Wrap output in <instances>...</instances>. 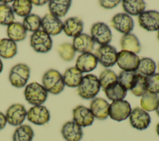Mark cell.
Segmentation results:
<instances>
[{"mask_svg": "<svg viewBox=\"0 0 159 141\" xmlns=\"http://www.w3.org/2000/svg\"><path fill=\"white\" fill-rule=\"evenodd\" d=\"M100 88V84L97 76L88 74L83 77L78 86V93L83 99H90L96 97Z\"/></svg>", "mask_w": 159, "mask_h": 141, "instance_id": "cell-1", "label": "cell"}, {"mask_svg": "<svg viewBox=\"0 0 159 141\" xmlns=\"http://www.w3.org/2000/svg\"><path fill=\"white\" fill-rule=\"evenodd\" d=\"M42 86L47 92L53 94H58L65 88L63 76L56 70H48L43 75Z\"/></svg>", "mask_w": 159, "mask_h": 141, "instance_id": "cell-2", "label": "cell"}, {"mask_svg": "<svg viewBox=\"0 0 159 141\" xmlns=\"http://www.w3.org/2000/svg\"><path fill=\"white\" fill-rule=\"evenodd\" d=\"M24 96L29 104L39 106L45 102L48 96V92L42 85L37 82H32L25 86Z\"/></svg>", "mask_w": 159, "mask_h": 141, "instance_id": "cell-3", "label": "cell"}, {"mask_svg": "<svg viewBox=\"0 0 159 141\" xmlns=\"http://www.w3.org/2000/svg\"><path fill=\"white\" fill-rule=\"evenodd\" d=\"M30 76V68L24 63H18L12 67L9 75L11 84L16 88H22L26 84Z\"/></svg>", "mask_w": 159, "mask_h": 141, "instance_id": "cell-4", "label": "cell"}, {"mask_svg": "<svg viewBox=\"0 0 159 141\" xmlns=\"http://www.w3.org/2000/svg\"><path fill=\"white\" fill-rule=\"evenodd\" d=\"M30 43L33 49L39 53H47L52 47L50 36L42 30H39L31 35Z\"/></svg>", "mask_w": 159, "mask_h": 141, "instance_id": "cell-5", "label": "cell"}, {"mask_svg": "<svg viewBox=\"0 0 159 141\" xmlns=\"http://www.w3.org/2000/svg\"><path fill=\"white\" fill-rule=\"evenodd\" d=\"M132 111L129 102L125 100L112 101L109 104V116L114 121L120 122L129 117Z\"/></svg>", "mask_w": 159, "mask_h": 141, "instance_id": "cell-6", "label": "cell"}, {"mask_svg": "<svg viewBox=\"0 0 159 141\" xmlns=\"http://www.w3.org/2000/svg\"><path fill=\"white\" fill-rule=\"evenodd\" d=\"M139 61L140 58L135 53L122 50L117 52L116 63L123 71H135Z\"/></svg>", "mask_w": 159, "mask_h": 141, "instance_id": "cell-7", "label": "cell"}, {"mask_svg": "<svg viewBox=\"0 0 159 141\" xmlns=\"http://www.w3.org/2000/svg\"><path fill=\"white\" fill-rule=\"evenodd\" d=\"M91 37L101 46L108 45L112 40L111 30L105 23L96 22L91 28Z\"/></svg>", "mask_w": 159, "mask_h": 141, "instance_id": "cell-8", "label": "cell"}, {"mask_svg": "<svg viewBox=\"0 0 159 141\" xmlns=\"http://www.w3.org/2000/svg\"><path fill=\"white\" fill-rule=\"evenodd\" d=\"M98 61L106 68L114 66L116 63L117 52L116 49L109 45L100 46L95 52Z\"/></svg>", "mask_w": 159, "mask_h": 141, "instance_id": "cell-9", "label": "cell"}, {"mask_svg": "<svg viewBox=\"0 0 159 141\" xmlns=\"http://www.w3.org/2000/svg\"><path fill=\"white\" fill-rule=\"evenodd\" d=\"M27 111L23 104L16 103L10 106L6 111L7 122L13 126L22 125L27 117Z\"/></svg>", "mask_w": 159, "mask_h": 141, "instance_id": "cell-10", "label": "cell"}, {"mask_svg": "<svg viewBox=\"0 0 159 141\" xmlns=\"http://www.w3.org/2000/svg\"><path fill=\"white\" fill-rule=\"evenodd\" d=\"M129 117L132 127L139 130L146 129L151 122L149 114L139 107L132 110Z\"/></svg>", "mask_w": 159, "mask_h": 141, "instance_id": "cell-11", "label": "cell"}, {"mask_svg": "<svg viewBox=\"0 0 159 141\" xmlns=\"http://www.w3.org/2000/svg\"><path fill=\"white\" fill-rule=\"evenodd\" d=\"M27 118L29 121L37 125L47 124L50 119V112L43 106H34L27 112Z\"/></svg>", "mask_w": 159, "mask_h": 141, "instance_id": "cell-12", "label": "cell"}, {"mask_svg": "<svg viewBox=\"0 0 159 141\" xmlns=\"http://www.w3.org/2000/svg\"><path fill=\"white\" fill-rule=\"evenodd\" d=\"M140 26L147 31H156L159 29V12L147 11L141 13L138 17Z\"/></svg>", "mask_w": 159, "mask_h": 141, "instance_id": "cell-13", "label": "cell"}, {"mask_svg": "<svg viewBox=\"0 0 159 141\" xmlns=\"http://www.w3.org/2000/svg\"><path fill=\"white\" fill-rule=\"evenodd\" d=\"M73 121L81 127H86L93 124L94 117L89 108L79 105L73 110Z\"/></svg>", "mask_w": 159, "mask_h": 141, "instance_id": "cell-14", "label": "cell"}, {"mask_svg": "<svg viewBox=\"0 0 159 141\" xmlns=\"http://www.w3.org/2000/svg\"><path fill=\"white\" fill-rule=\"evenodd\" d=\"M111 25L118 32L125 34H130L134 27V20L126 13H119L113 16Z\"/></svg>", "mask_w": 159, "mask_h": 141, "instance_id": "cell-15", "label": "cell"}, {"mask_svg": "<svg viewBox=\"0 0 159 141\" xmlns=\"http://www.w3.org/2000/svg\"><path fill=\"white\" fill-rule=\"evenodd\" d=\"M41 27L49 35H56L62 31L63 23L59 18L48 13L42 18Z\"/></svg>", "mask_w": 159, "mask_h": 141, "instance_id": "cell-16", "label": "cell"}, {"mask_svg": "<svg viewBox=\"0 0 159 141\" xmlns=\"http://www.w3.org/2000/svg\"><path fill=\"white\" fill-rule=\"evenodd\" d=\"M61 133L66 141H80L83 135L81 127L73 121L65 122L61 127Z\"/></svg>", "mask_w": 159, "mask_h": 141, "instance_id": "cell-17", "label": "cell"}, {"mask_svg": "<svg viewBox=\"0 0 159 141\" xmlns=\"http://www.w3.org/2000/svg\"><path fill=\"white\" fill-rule=\"evenodd\" d=\"M98 61L94 54L83 53L78 56L76 61V68L82 73H88L94 70Z\"/></svg>", "mask_w": 159, "mask_h": 141, "instance_id": "cell-18", "label": "cell"}, {"mask_svg": "<svg viewBox=\"0 0 159 141\" xmlns=\"http://www.w3.org/2000/svg\"><path fill=\"white\" fill-rule=\"evenodd\" d=\"M109 102L101 98H94L91 103L89 109L94 117L99 120H104L109 116Z\"/></svg>", "mask_w": 159, "mask_h": 141, "instance_id": "cell-19", "label": "cell"}, {"mask_svg": "<svg viewBox=\"0 0 159 141\" xmlns=\"http://www.w3.org/2000/svg\"><path fill=\"white\" fill-rule=\"evenodd\" d=\"M72 45L76 52L91 53L94 48V42L90 35L81 33L73 38Z\"/></svg>", "mask_w": 159, "mask_h": 141, "instance_id": "cell-20", "label": "cell"}, {"mask_svg": "<svg viewBox=\"0 0 159 141\" xmlns=\"http://www.w3.org/2000/svg\"><path fill=\"white\" fill-rule=\"evenodd\" d=\"M83 26V22L81 19L73 17L65 20L63 23V30L66 35L75 37L82 33Z\"/></svg>", "mask_w": 159, "mask_h": 141, "instance_id": "cell-21", "label": "cell"}, {"mask_svg": "<svg viewBox=\"0 0 159 141\" xmlns=\"http://www.w3.org/2000/svg\"><path fill=\"white\" fill-rule=\"evenodd\" d=\"M71 4L70 0H52L48 2V9L51 14L59 18L64 17Z\"/></svg>", "mask_w": 159, "mask_h": 141, "instance_id": "cell-22", "label": "cell"}, {"mask_svg": "<svg viewBox=\"0 0 159 141\" xmlns=\"http://www.w3.org/2000/svg\"><path fill=\"white\" fill-rule=\"evenodd\" d=\"M120 46L122 50L139 53L141 50V45L137 37L133 34L124 35L120 39Z\"/></svg>", "mask_w": 159, "mask_h": 141, "instance_id": "cell-23", "label": "cell"}, {"mask_svg": "<svg viewBox=\"0 0 159 141\" xmlns=\"http://www.w3.org/2000/svg\"><path fill=\"white\" fill-rule=\"evenodd\" d=\"M83 74L76 67H70L65 71L63 79L65 85L70 88L78 87L83 78Z\"/></svg>", "mask_w": 159, "mask_h": 141, "instance_id": "cell-24", "label": "cell"}, {"mask_svg": "<svg viewBox=\"0 0 159 141\" xmlns=\"http://www.w3.org/2000/svg\"><path fill=\"white\" fill-rule=\"evenodd\" d=\"M122 5L127 14L134 16H139L144 11L146 7L145 2L142 0H124L122 1Z\"/></svg>", "mask_w": 159, "mask_h": 141, "instance_id": "cell-25", "label": "cell"}, {"mask_svg": "<svg viewBox=\"0 0 159 141\" xmlns=\"http://www.w3.org/2000/svg\"><path fill=\"white\" fill-rule=\"evenodd\" d=\"M7 35L12 41L19 42L25 39L27 32L22 24L14 22L7 26Z\"/></svg>", "mask_w": 159, "mask_h": 141, "instance_id": "cell-26", "label": "cell"}, {"mask_svg": "<svg viewBox=\"0 0 159 141\" xmlns=\"http://www.w3.org/2000/svg\"><path fill=\"white\" fill-rule=\"evenodd\" d=\"M107 98L112 101L123 100L127 95V89H125L118 81L111 84L104 90Z\"/></svg>", "mask_w": 159, "mask_h": 141, "instance_id": "cell-27", "label": "cell"}, {"mask_svg": "<svg viewBox=\"0 0 159 141\" xmlns=\"http://www.w3.org/2000/svg\"><path fill=\"white\" fill-rule=\"evenodd\" d=\"M140 99L141 108L147 112L155 111L159 104V96L147 91Z\"/></svg>", "mask_w": 159, "mask_h": 141, "instance_id": "cell-28", "label": "cell"}, {"mask_svg": "<svg viewBox=\"0 0 159 141\" xmlns=\"http://www.w3.org/2000/svg\"><path fill=\"white\" fill-rule=\"evenodd\" d=\"M34 136L32 128L29 125H20L14 130L12 141H32Z\"/></svg>", "mask_w": 159, "mask_h": 141, "instance_id": "cell-29", "label": "cell"}, {"mask_svg": "<svg viewBox=\"0 0 159 141\" xmlns=\"http://www.w3.org/2000/svg\"><path fill=\"white\" fill-rule=\"evenodd\" d=\"M17 53V45L9 39L0 40V57L4 58H11Z\"/></svg>", "mask_w": 159, "mask_h": 141, "instance_id": "cell-30", "label": "cell"}, {"mask_svg": "<svg viewBox=\"0 0 159 141\" xmlns=\"http://www.w3.org/2000/svg\"><path fill=\"white\" fill-rule=\"evenodd\" d=\"M130 90L135 96H142L147 91V77L140 73H137Z\"/></svg>", "mask_w": 159, "mask_h": 141, "instance_id": "cell-31", "label": "cell"}, {"mask_svg": "<svg viewBox=\"0 0 159 141\" xmlns=\"http://www.w3.org/2000/svg\"><path fill=\"white\" fill-rule=\"evenodd\" d=\"M32 8L31 1L16 0L13 2L12 9L14 12L20 17H26L29 15Z\"/></svg>", "mask_w": 159, "mask_h": 141, "instance_id": "cell-32", "label": "cell"}, {"mask_svg": "<svg viewBox=\"0 0 159 141\" xmlns=\"http://www.w3.org/2000/svg\"><path fill=\"white\" fill-rule=\"evenodd\" d=\"M137 70L142 75L149 76L155 73L156 70V64L152 59L143 57L140 59Z\"/></svg>", "mask_w": 159, "mask_h": 141, "instance_id": "cell-33", "label": "cell"}, {"mask_svg": "<svg viewBox=\"0 0 159 141\" xmlns=\"http://www.w3.org/2000/svg\"><path fill=\"white\" fill-rule=\"evenodd\" d=\"M98 80L100 86L104 91L107 87L117 81V76L112 70L106 69L101 73Z\"/></svg>", "mask_w": 159, "mask_h": 141, "instance_id": "cell-34", "label": "cell"}, {"mask_svg": "<svg viewBox=\"0 0 159 141\" xmlns=\"http://www.w3.org/2000/svg\"><path fill=\"white\" fill-rule=\"evenodd\" d=\"M41 18L36 14H31L24 17L23 26L26 31L35 32L40 30L41 27Z\"/></svg>", "mask_w": 159, "mask_h": 141, "instance_id": "cell-35", "label": "cell"}, {"mask_svg": "<svg viewBox=\"0 0 159 141\" xmlns=\"http://www.w3.org/2000/svg\"><path fill=\"white\" fill-rule=\"evenodd\" d=\"M14 15L12 9L6 4H0V24L9 25L14 22Z\"/></svg>", "mask_w": 159, "mask_h": 141, "instance_id": "cell-36", "label": "cell"}, {"mask_svg": "<svg viewBox=\"0 0 159 141\" xmlns=\"http://www.w3.org/2000/svg\"><path fill=\"white\" fill-rule=\"evenodd\" d=\"M137 73L136 71H122L117 76V81L125 89H130Z\"/></svg>", "mask_w": 159, "mask_h": 141, "instance_id": "cell-37", "label": "cell"}, {"mask_svg": "<svg viewBox=\"0 0 159 141\" xmlns=\"http://www.w3.org/2000/svg\"><path fill=\"white\" fill-rule=\"evenodd\" d=\"M58 52L60 57L66 61H71L76 53V51L72 44L70 43H63L58 45Z\"/></svg>", "mask_w": 159, "mask_h": 141, "instance_id": "cell-38", "label": "cell"}, {"mask_svg": "<svg viewBox=\"0 0 159 141\" xmlns=\"http://www.w3.org/2000/svg\"><path fill=\"white\" fill-rule=\"evenodd\" d=\"M147 77V91L159 94V73H154Z\"/></svg>", "mask_w": 159, "mask_h": 141, "instance_id": "cell-39", "label": "cell"}, {"mask_svg": "<svg viewBox=\"0 0 159 141\" xmlns=\"http://www.w3.org/2000/svg\"><path fill=\"white\" fill-rule=\"evenodd\" d=\"M99 2L100 6L101 7H102L103 8L110 9H113L115 7H116L120 2V1H119V0H117H117H115V1L102 0V1H99Z\"/></svg>", "mask_w": 159, "mask_h": 141, "instance_id": "cell-40", "label": "cell"}, {"mask_svg": "<svg viewBox=\"0 0 159 141\" xmlns=\"http://www.w3.org/2000/svg\"><path fill=\"white\" fill-rule=\"evenodd\" d=\"M7 124V120L6 116L1 112H0V130L4 129Z\"/></svg>", "mask_w": 159, "mask_h": 141, "instance_id": "cell-41", "label": "cell"}, {"mask_svg": "<svg viewBox=\"0 0 159 141\" xmlns=\"http://www.w3.org/2000/svg\"><path fill=\"white\" fill-rule=\"evenodd\" d=\"M32 4H34L36 6H42L47 2V1L45 0H40V1H31Z\"/></svg>", "mask_w": 159, "mask_h": 141, "instance_id": "cell-42", "label": "cell"}, {"mask_svg": "<svg viewBox=\"0 0 159 141\" xmlns=\"http://www.w3.org/2000/svg\"><path fill=\"white\" fill-rule=\"evenodd\" d=\"M156 131H157V133L158 135L159 136V122H158V124L157 125V127H156Z\"/></svg>", "mask_w": 159, "mask_h": 141, "instance_id": "cell-43", "label": "cell"}, {"mask_svg": "<svg viewBox=\"0 0 159 141\" xmlns=\"http://www.w3.org/2000/svg\"><path fill=\"white\" fill-rule=\"evenodd\" d=\"M2 67H3V65H2V61L0 59V73L2 71Z\"/></svg>", "mask_w": 159, "mask_h": 141, "instance_id": "cell-44", "label": "cell"}, {"mask_svg": "<svg viewBox=\"0 0 159 141\" xmlns=\"http://www.w3.org/2000/svg\"><path fill=\"white\" fill-rule=\"evenodd\" d=\"M155 111H156V112H157V115L159 116V104H158V107H157V109H156Z\"/></svg>", "mask_w": 159, "mask_h": 141, "instance_id": "cell-45", "label": "cell"}, {"mask_svg": "<svg viewBox=\"0 0 159 141\" xmlns=\"http://www.w3.org/2000/svg\"><path fill=\"white\" fill-rule=\"evenodd\" d=\"M0 2H4V3H7V2H12V1H0Z\"/></svg>", "mask_w": 159, "mask_h": 141, "instance_id": "cell-46", "label": "cell"}, {"mask_svg": "<svg viewBox=\"0 0 159 141\" xmlns=\"http://www.w3.org/2000/svg\"><path fill=\"white\" fill-rule=\"evenodd\" d=\"M158 39L159 40V29L158 30Z\"/></svg>", "mask_w": 159, "mask_h": 141, "instance_id": "cell-47", "label": "cell"}, {"mask_svg": "<svg viewBox=\"0 0 159 141\" xmlns=\"http://www.w3.org/2000/svg\"><path fill=\"white\" fill-rule=\"evenodd\" d=\"M158 68H159V64H158Z\"/></svg>", "mask_w": 159, "mask_h": 141, "instance_id": "cell-48", "label": "cell"}]
</instances>
